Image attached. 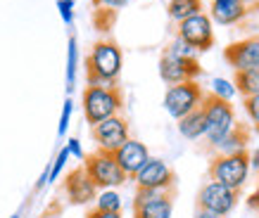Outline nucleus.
Instances as JSON below:
<instances>
[{"label":"nucleus","instance_id":"obj_1","mask_svg":"<svg viewBox=\"0 0 259 218\" xmlns=\"http://www.w3.org/2000/svg\"><path fill=\"white\" fill-rule=\"evenodd\" d=\"M124 67L121 47L114 40H98L86 57V83L88 86H117Z\"/></svg>","mask_w":259,"mask_h":218},{"label":"nucleus","instance_id":"obj_2","mask_svg":"<svg viewBox=\"0 0 259 218\" xmlns=\"http://www.w3.org/2000/svg\"><path fill=\"white\" fill-rule=\"evenodd\" d=\"M124 107V97L117 86L105 88V86H86L81 95V109H83V119L86 124L95 126L110 117L121 114Z\"/></svg>","mask_w":259,"mask_h":218},{"label":"nucleus","instance_id":"obj_3","mask_svg":"<svg viewBox=\"0 0 259 218\" xmlns=\"http://www.w3.org/2000/svg\"><path fill=\"white\" fill-rule=\"evenodd\" d=\"M202 109H204V124H207V131H204L207 149H214L228 133L233 131V126L238 124L236 109H233L231 102L219 100V97H214L212 93L204 95Z\"/></svg>","mask_w":259,"mask_h":218},{"label":"nucleus","instance_id":"obj_4","mask_svg":"<svg viewBox=\"0 0 259 218\" xmlns=\"http://www.w3.org/2000/svg\"><path fill=\"white\" fill-rule=\"evenodd\" d=\"M209 180L226 185L231 190H243L250 178V152L238 154H214L207 169Z\"/></svg>","mask_w":259,"mask_h":218},{"label":"nucleus","instance_id":"obj_5","mask_svg":"<svg viewBox=\"0 0 259 218\" xmlns=\"http://www.w3.org/2000/svg\"><path fill=\"white\" fill-rule=\"evenodd\" d=\"M81 166L98 190H117L128 180L126 173L119 169V164L114 161V154L102 152V149H95L93 154H88Z\"/></svg>","mask_w":259,"mask_h":218},{"label":"nucleus","instance_id":"obj_6","mask_svg":"<svg viewBox=\"0 0 259 218\" xmlns=\"http://www.w3.org/2000/svg\"><path fill=\"white\" fill-rule=\"evenodd\" d=\"M204 90L197 81H186V83H176V86H166V93H164V104L166 114L171 119H183L186 114H190L193 109H197L200 104L204 102Z\"/></svg>","mask_w":259,"mask_h":218},{"label":"nucleus","instance_id":"obj_7","mask_svg":"<svg viewBox=\"0 0 259 218\" xmlns=\"http://www.w3.org/2000/svg\"><path fill=\"white\" fill-rule=\"evenodd\" d=\"M240 204V190H231L226 185H219L214 180H207L197 192V209L217 213V216H231Z\"/></svg>","mask_w":259,"mask_h":218},{"label":"nucleus","instance_id":"obj_8","mask_svg":"<svg viewBox=\"0 0 259 218\" xmlns=\"http://www.w3.org/2000/svg\"><path fill=\"white\" fill-rule=\"evenodd\" d=\"M176 190H143L136 187L134 218H171Z\"/></svg>","mask_w":259,"mask_h":218},{"label":"nucleus","instance_id":"obj_9","mask_svg":"<svg viewBox=\"0 0 259 218\" xmlns=\"http://www.w3.org/2000/svg\"><path fill=\"white\" fill-rule=\"evenodd\" d=\"M176 36L197 52H207L214 47V24L207 12H197V15L179 22Z\"/></svg>","mask_w":259,"mask_h":218},{"label":"nucleus","instance_id":"obj_10","mask_svg":"<svg viewBox=\"0 0 259 218\" xmlns=\"http://www.w3.org/2000/svg\"><path fill=\"white\" fill-rule=\"evenodd\" d=\"M159 78L166 86H176V83H186V81H197L202 76V67L197 57H176L171 52H162L159 57Z\"/></svg>","mask_w":259,"mask_h":218},{"label":"nucleus","instance_id":"obj_11","mask_svg":"<svg viewBox=\"0 0 259 218\" xmlns=\"http://www.w3.org/2000/svg\"><path fill=\"white\" fill-rule=\"evenodd\" d=\"M91 133H93V140H95V145H98V149L110 152V154H114V152L131 138L128 121H126L121 114L110 117V119H105V121H100V124L91 126Z\"/></svg>","mask_w":259,"mask_h":218},{"label":"nucleus","instance_id":"obj_12","mask_svg":"<svg viewBox=\"0 0 259 218\" xmlns=\"http://www.w3.org/2000/svg\"><path fill=\"white\" fill-rule=\"evenodd\" d=\"M131 180H136V187L143 190H176V173L159 156H150Z\"/></svg>","mask_w":259,"mask_h":218},{"label":"nucleus","instance_id":"obj_13","mask_svg":"<svg viewBox=\"0 0 259 218\" xmlns=\"http://www.w3.org/2000/svg\"><path fill=\"white\" fill-rule=\"evenodd\" d=\"M224 60L233 71H247L259 67V33L236 40L224 50Z\"/></svg>","mask_w":259,"mask_h":218},{"label":"nucleus","instance_id":"obj_14","mask_svg":"<svg viewBox=\"0 0 259 218\" xmlns=\"http://www.w3.org/2000/svg\"><path fill=\"white\" fill-rule=\"evenodd\" d=\"M64 195L74 206H86L93 204L98 197V187L93 185V180L88 178V173L83 171V166L69 171L67 180H64Z\"/></svg>","mask_w":259,"mask_h":218},{"label":"nucleus","instance_id":"obj_15","mask_svg":"<svg viewBox=\"0 0 259 218\" xmlns=\"http://www.w3.org/2000/svg\"><path fill=\"white\" fill-rule=\"evenodd\" d=\"M150 149L145 142L136 140V138H128V140L121 145V147L114 152V161L119 164V169L126 173V178L131 180L136 173L143 169V164L150 159Z\"/></svg>","mask_w":259,"mask_h":218},{"label":"nucleus","instance_id":"obj_16","mask_svg":"<svg viewBox=\"0 0 259 218\" xmlns=\"http://www.w3.org/2000/svg\"><path fill=\"white\" fill-rule=\"evenodd\" d=\"M252 0H212L209 8V19L221 26H233L240 24L245 17L250 15Z\"/></svg>","mask_w":259,"mask_h":218},{"label":"nucleus","instance_id":"obj_17","mask_svg":"<svg viewBox=\"0 0 259 218\" xmlns=\"http://www.w3.org/2000/svg\"><path fill=\"white\" fill-rule=\"evenodd\" d=\"M250 142H252V128L238 121L233 126V131L228 133L212 152H217V154H238V152H247Z\"/></svg>","mask_w":259,"mask_h":218},{"label":"nucleus","instance_id":"obj_18","mask_svg":"<svg viewBox=\"0 0 259 218\" xmlns=\"http://www.w3.org/2000/svg\"><path fill=\"white\" fill-rule=\"evenodd\" d=\"M204 131H207V124H204V109L202 104L197 109H193L190 114H186L183 119H179V133L181 138L195 142L204 138Z\"/></svg>","mask_w":259,"mask_h":218},{"label":"nucleus","instance_id":"obj_19","mask_svg":"<svg viewBox=\"0 0 259 218\" xmlns=\"http://www.w3.org/2000/svg\"><path fill=\"white\" fill-rule=\"evenodd\" d=\"M197 12H204L202 10V0H169L166 3V15L171 22H183L188 17L197 15Z\"/></svg>","mask_w":259,"mask_h":218},{"label":"nucleus","instance_id":"obj_20","mask_svg":"<svg viewBox=\"0 0 259 218\" xmlns=\"http://www.w3.org/2000/svg\"><path fill=\"white\" fill-rule=\"evenodd\" d=\"M67 93H74L76 88V78H79V40L71 36L67 40Z\"/></svg>","mask_w":259,"mask_h":218},{"label":"nucleus","instance_id":"obj_21","mask_svg":"<svg viewBox=\"0 0 259 218\" xmlns=\"http://www.w3.org/2000/svg\"><path fill=\"white\" fill-rule=\"evenodd\" d=\"M233 86H236V90L240 93V97L259 95V67L257 69H247V71H236Z\"/></svg>","mask_w":259,"mask_h":218},{"label":"nucleus","instance_id":"obj_22","mask_svg":"<svg viewBox=\"0 0 259 218\" xmlns=\"http://www.w3.org/2000/svg\"><path fill=\"white\" fill-rule=\"evenodd\" d=\"M95 209L98 211H107V213H121V206H124V199L117 190H98V197H95Z\"/></svg>","mask_w":259,"mask_h":218},{"label":"nucleus","instance_id":"obj_23","mask_svg":"<svg viewBox=\"0 0 259 218\" xmlns=\"http://www.w3.org/2000/svg\"><path fill=\"white\" fill-rule=\"evenodd\" d=\"M212 90L209 93L214 95V97H219V100H226V102H231L233 97H236V86H233V81H228V78H221V76H217V78H212Z\"/></svg>","mask_w":259,"mask_h":218},{"label":"nucleus","instance_id":"obj_24","mask_svg":"<svg viewBox=\"0 0 259 218\" xmlns=\"http://www.w3.org/2000/svg\"><path fill=\"white\" fill-rule=\"evenodd\" d=\"M69 149L62 147L60 152H57V156L50 161V183H55V180H60V176H62L64 166H67V161H69Z\"/></svg>","mask_w":259,"mask_h":218},{"label":"nucleus","instance_id":"obj_25","mask_svg":"<svg viewBox=\"0 0 259 218\" xmlns=\"http://www.w3.org/2000/svg\"><path fill=\"white\" fill-rule=\"evenodd\" d=\"M71 114H74V100L71 97H67L62 104V114H60V124H57V135L60 138H64L67 135V128H69L71 124Z\"/></svg>","mask_w":259,"mask_h":218},{"label":"nucleus","instance_id":"obj_26","mask_svg":"<svg viewBox=\"0 0 259 218\" xmlns=\"http://www.w3.org/2000/svg\"><path fill=\"white\" fill-rule=\"evenodd\" d=\"M164 50H166V52H171V54H176V57H197V54H200L197 50H193L188 43H183L179 36H176V38H174L171 43L164 47Z\"/></svg>","mask_w":259,"mask_h":218},{"label":"nucleus","instance_id":"obj_27","mask_svg":"<svg viewBox=\"0 0 259 218\" xmlns=\"http://www.w3.org/2000/svg\"><path fill=\"white\" fill-rule=\"evenodd\" d=\"M243 107L245 114L250 117L252 126L259 131V95H252V97H243Z\"/></svg>","mask_w":259,"mask_h":218},{"label":"nucleus","instance_id":"obj_28","mask_svg":"<svg viewBox=\"0 0 259 218\" xmlns=\"http://www.w3.org/2000/svg\"><path fill=\"white\" fill-rule=\"evenodd\" d=\"M134 0H93V5L100 12H119V10H124L126 5H131Z\"/></svg>","mask_w":259,"mask_h":218},{"label":"nucleus","instance_id":"obj_29","mask_svg":"<svg viewBox=\"0 0 259 218\" xmlns=\"http://www.w3.org/2000/svg\"><path fill=\"white\" fill-rule=\"evenodd\" d=\"M74 5L76 3H71V0H57V10H60V17H62V22L67 26L74 24Z\"/></svg>","mask_w":259,"mask_h":218},{"label":"nucleus","instance_id":"obj_30","mask_svg":"<svg viewBox=\"0 0 259 218\" xmlns=\"http://www.w3.org/2000/svg\"><path fill=\"white\" fill-rule=\"evenodd\" d=\"M64 147L69 149V156H74V159H79V161H83V159H86V152H83V145H81L79 138H69Z\"/></svg>","mask_w":259,"mask_h":218},{"label":"nucleus","instance_id":"obj_31","mask_svg":"<svg viewBox=\"0 0 259 218\" xmlns=\"http://www.w3.org/2000/svg\"><path fill=\"white\" fill-rule=\"evenodd\" d=\"M46 185H50V164H48L46 169H43V173H40V178L36 180V185H33V190H36V192H40V190H43Z\"/></svg>","mask_w":259,"mask_h":218},{"label":"nucleus","instance_id":"obj_32","mask_svg":"<svg viewBox=\"0 0 259 218\" xmlns=\"http://www.w3.org/2000/svg\"><path fill=\"white\" fill-rule=\"evenodd\" d=\"M86 218H121V213H107V211H98V209H91L88 211Z\"/></svg>","mask_w":259,"mask_h":218},{"label":"nucleus","instance_id":"obj_33","mask_svg":"<svg viewBox=\"0 0 259 218\" xmlns=\"http://www.w3.org/2000/svg\"><path fill=\"white\" fill-rule=\"evenodd\" d=\"M250 169H254L259 173V147L250 152Z\"/></svg>","mask_w":259,"mask_h":218},{"label":"nucleus","instance_id":"obj_34","mask_svg":"<svg viewBox=\"0 0 259 218\" xmlns=\"http://www.w3.org/2000/svg\"><path fill=\"white\" fill-rule=\"evenodd\" d=\"M195 218H226V216H217V213H209V211L197 209V211H195Z\"/></svg>","mask_w":259,"mask_h":218},{"label":"nucleus","instance_id":"obj_35","mask_svg":"<svg viewBox=\"0 0 259 218\" xmlns=\"http://www.w3.org/2000/svg\"><path fill=\"white\" fill-rule=\"evenodd\" d=\"M10 218H22V213H15V216H10Z\"/></svg>","mask_w":259,"mask_h":218}]
</instances>
